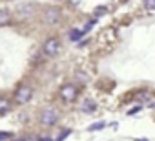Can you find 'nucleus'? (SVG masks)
I'll list each match as a JSON object with an SVG mask.
<instances>
[{"label": "nucleus", "mask_w": 155, "mask_h": 141, "mask_svg": "<svg viewBox=\"0 0 155 141\" xmlns=\"http://www.w3.org/2000/svg\"><path fill=\"white\" fill-rule=\"evenodd\" d=\"M139 141H148V139H139Z\"/></svg>", "instance_id": "obj_19"}, {"label": "nucleus", "mask_w": 155, "mask_h": 141, "mask_svg": "<svg viewBox=\"0 0 155 141\" xmlns=\"http://www.w3.org/2000/svg\"><path fill=\"white\" fill-rule=\"evenodd\" d=\"M58 95H60V99L64 103H73L77 97H79V88H77L75 84H71V83H66V84L60 86Z\"/></svg>", "instance_id": "obj_4"}, {"label": "nucleus", "mask_w": 155, "mask_h": 141, "mask_svg": "<svg viewBox=\"0 0 155 141\" xmlns=\"http://www.w3.org/2000/svg\"><path fill=\"white\" fill-rule=\"evenodd\" d=\"M60 40H58V37H48L46 40H44V44H42V51H44V55L46 57H57L58 53H60Z\"/></svg>", "instance_id": "obj_2"}, {"label": "nucleus", "mask_w": 155, "mask_h": 141, "mask_svg": "<svg viewBox=\"0 0 155 141\" xmlns=\"http://www.w3.org/2000/svg\"><path fill=\"white\" fill-rule=\"evenodd\" d=\"M11 22V11L9 9H0V28L9 26Z\"/></svg>", "instance_id": "obj_8"}, {"label": "nucleus", "mask_w": 155, "mask_h": 141, "mask_svg": "<svg viewBox=\"0 0 155 141\" xmlns=\"http://www.w3.org/2000/svg\"><path fill=\"white\" fill-rule=\"evenodd\" d=\"M9 141H28V139L26 137H11Z\"/></svg>", "instance_id": "obj_17"}, {"label": "nucleus", "mask_w": 155, "mask_h": 141, "mask_svg": "<svg viewBox=\"0 0 155 141\" xmlns=\"http://www.w3.org/2000/svg\"><path fill=\"white\" fill-rule=\"evenodd\" d=\"M93 24H95L93 20H91V22H88V24H86V28H84V31H88V29H91V28H93Z\"/></svg>", "instance_id": "obj_15"}, {"label": "nucleus", "mask_w": 155, "mask_h": 141, "mask_svg": "<svg viewBox=\"0 0 155 141\" xmlns=\"http://www.w3.org/2000/svg\"><path fill=\"white\" fill-rule=\"evenodd\" d=\"M108 9L104 8V6H101V8H97V11H95V17H101V15H104Z\"/></svg>", "instance_id": "obj_13"}, {"label": "nucleus", "mask_w": 155, "mask_h": 141, "mask_svg": "<svg viewBox=\"0 0 155 141\" xmlns=\"http://www.w3.org/2000/svg\"><path fill=\"white\" fill-rule=\"evenodd\" d=\"M81 2V0H71V4H79Z\"/></svg>", "instance_id": "obj_18"}, {"label": "nucleus", "mask_w": 155, "mask_h": 141, "mask_svg": "<svg viewBox=\"0 0 155 141\" xmlns=\"http://www.w3.org/2000/svg\"><path fill=\"white\" fill-rule=\"evenodd\" d=\"M95 108H97V105H95V101H91V99H86L84 105H82V112H86V114H93Z\"/></svg>", "instance_id": "obj_9"}, {"label": "nucleus", "mask_w": 155, "mask_h": 141, "mask_svg": "<svg viewBox=\"0 0 155 141\" xmlns=\"http://www.w3.org/2000/svg\"><path fill=\"white\" fill-rule=\"evenodd\" d=\"M144 8L150 9V11H153L155 9V0H144Z\"/></svg>", "instance_id": "obj_11"}, {"label": "nucleus", "mask_w": 155, "mask_h": 141, "mask_svg": "<svg viewBox=\"0 0 155 141\" xmlns=\"http://www.w3.org/2000/svg\"><path fill=\"white\" fill-rule=\"evenodd\" d=\"M35 8H37V4L28 2V4H24V6L18 8V15H20L22 19H29L31 15H35Z\"/></svg>", "instance_id": "obj_6"}, {"label": "nucleus", "mask_w": 155, "mask_h": 141, "mask_svg": "<svg viewBox=\"0 0 155 141\" xmlns=\"http://www.w3.org/2000/svg\"><path fill=\"white\" fill-rule=\"evenodd\" d=\"M62 19V13L58 8H46L44 13H42V22L46 26H57Z\"/></svg>", "instance_id": "obj_5"}, {"label": "nucleus", "mask_w": 155, "mask_h": 141, "mask_svg": "<svg viewBox=\"0 0 155 141\" xmlns=\"http://www.w3.org/2000/svg\"><path fill=\"white\" fill-rule=\"evenodd\" d=\"M13 134L11 132H0V141H6V139H11Z\"/></svg>", "instance_id": "obj_12"}, {"label": "nucleus", "mask_w": 155, "mask_h": 141, "mask_svg": "<svg viewBox=\"0 0 155 141\" xmlns=\"http://www.w3.org/2000/svg\"><path fill=\"white\" fill-rule=\"evenodd\" d=\"M13 103H15V101H11L9 97H6V95H0V115H6L8 112H11V108H13Z\"/></svg>", "instance_id": "obj_7"}, {"label": "nucleus", "mask_w": 155, "mask_h": 141, "mask_svg": "<svg viewBox=\"0 0 155 141\" xmlns=\"http://www.w3.org/2000/svg\"><path fill=\"white\" fill-rule=\"evenodd\" d=\"M146 95H148V94H146V92H139V94H137V99H144V97H146Z\"/></svg>", "instance_id": "obj_16"}, {"label": "nucleus", "mask_w": 155, "mask_h": 141, "mask_svg": "<svg viewBox=\"0 0 155 141\" xmlns=\"http://www.w3.org/2000/svg\"><path fill=\"white\" fill-rule=\"evenodd\" d=\"M58 110L57 108H44L42 112H40V115H38V121H40V125L42 126H55L57 125V121H58Z\"/></svg>", "instance_id": "obj_3"}, {"label": "nucleus", "mask_w": 155, "mask_h": 141, "mask_svg": "<svg viewBox=\"0 0 155 141\" xmlns=\"http://www.w3.org/2000/svg\"><path fill=\"white\" fill-rule=\"evenodd\" d=\"M101 128H104V123H102V121H101V123H95V125L90 126V130H101Z\"/></svg>", "instance_id": "obj_14"}, {"label": "nucleus", "mask_w": 155, "mask_h": 141, "mask_svg": "<svg viewBox=\"0 0 155 141\" xmlns=\"http://www.w3.org/2000/svg\"><path fill=\"white\" fill-rule=\"evenodd\" d=\"M31 97H33V88L28 83H20L17 86V90L13 92V101L17 105H26L31 101Z\"/></svg>", "instance_id": "obj_1"}, {"label": "nucleus", "mask_w": 155, "mask_h": 141, "mask_svg": "<svg viewBox=\"0 0 155 141\" xmlns=\"http://www.w3.org/2000/svg\"><path fill=\"white\" fill-rule=\"evenodd\" d=\"M82 33H84V31H79V29H71L69 37H71V40H79V37H81Z\"/></svg>", "instance_id": "obj_10"}]
</instances>
